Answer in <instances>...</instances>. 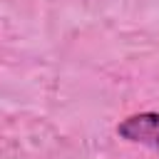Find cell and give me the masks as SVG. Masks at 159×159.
<instances>
[{
    "label": "cell",
    "instance_id": "1",
    "mask_svg": "<svg viewBox=\"0 0 159 159\" xmlns=\"http://www.w3.org/2000/svg\"><path fill=\"white\" fill-rule=\"evenodd\" d=\"M117 137L132 144H142L149 149H159V112H139L129 114L117 124Z\"/></svg>",
    "mask_w": 159,
    "mask_h": 159
}]
</instances>
